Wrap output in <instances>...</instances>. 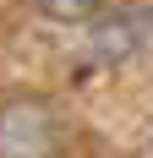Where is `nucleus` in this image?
I'll return each instance as SVG.
<instances>
[{
  "instance_id": "nucleus-1",
  "label": "nucleus",
  "mask_w": 153,
  "mask_h": 158,
  "mask_svg": "<svg viewBox=\"0 0 153 158\" xmlns=\"http://www.w3.org/2000/svg\"><path fill=\"white\" fill-rule=\"evenodd\" d=\"M71 142V126L55 98L16 93L0 104V158H60Z\"/></svg>"
},
{
  "instance_id": "nucleus-2",
  "label": "nucleus",
  "mask_w": 153,
  "mask_h": 158,
  "mask_svg": "<svg viewBox=\"0 0 153 158\" xmlns=\"http://www.w3.org/2000/svg\"><path fill=\"white\" fill-rule=\"evenodd\" d=\"M153 33V11H115V16H98V22H93V38H88V49L93 55H98V60H120L126 49H137L142 38H148Z\"/></svg>"
},
{
  "instance_id": "nucleus-3",
  "label": "nucleus",
  "mask_w": 153,
  "mask_h": 158,
  "mask_svg": "<svg viewBox=\"0 0 153 158\" xmlns=\"http://www.w3.org/2000/svg\"><path fill=\"white\" fill-rule=\"evenodd\" d=\"M115 0H38V11L55 22H98Z\"/></svg>"
}]
</instances>
